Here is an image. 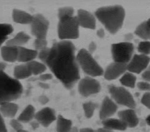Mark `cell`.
Listing matches in <instances>:
<instances>
[{
  "label": "cell",
  "mask_w": 150,
  "mask_h": 132,
  "mask_svg": "<svg viewBox=\"0 0 150 132\" xmlns=\"http://www.w3.org/2000/svg\"><path fill=\"white\" fill-rule=\"evenodd\" d=\"M76 48L70 40L54 42L45 63L65 88L71 89L80 78Z\"/></svg>",
  "instance_id": "cell-1"
},
{
  "label": "cell",
  "mask_w": 150,
  "mask_h": 132,
  "mask_svg": "<svg viewBox=\"0 0 150 132\" xmlns=\"http://www.w3.org/2000/svg\"><path fill=\"white\" fill-rule=\"evenodd\" d=\"M94 14L110 33L115 34L123 25L125 11L121 5H113L99 8Z\"/></svg>",
  "instance_id": "cell-2"
},
{
  "label": "cell",
  "mask_w": 150,
  "mask_h": 132,
  "mask_svg": "<svg viewBox=\"0 0 150 132\" xmlns=\"http://www.w3.org/2000/svg\"><path fill=\"white\" fill-rule=\"evenodd\" d=\"M22 93L23 86L19 80L0 72V105L19 99Z\"/></svg>",
  "instance_id": "cell-3"
},
{
  "label": "cell",
  "mask_w": 150,
  "mask_h": 132,
  "mask_svg": "<svg viewBox=\"0 0 150 132\" xmlns=\"http://www.w3.org/2000/svg\"><path fill=\"white\" fill-rule=\"evenodd\" d=\"M79 67L89 77H94L104 74V70L88 50L81 48L76 55Z\"/></svg>",
  "instance_id": "cell-4"
},
{
  "label": "cell",
  "mask_w": 150,
  "mask_h": 132,
  "mask_svg": "<svg viewBox=\"0 0 150 132\" xmlns=\"http://www.w3.org/2000/svg\"><path fill=\"white\" fill-rule=\"evenodd\" d=\"M79 24L76 16L59 19L57 34L61 40L76 39L79 36Z\"/></svg>",
  "instance_id": "cell-5"
},
{
  "label": "cell",
  "mask_w": 150,
  "mask_h": 132,
  "mask_svg": "<svg viewBox=\"0 0 150 132\" xmlns=\"http://www.w3.org/2000/svg\"><path fill=\"white\" fill-rule=\"evenodd\" d=\"M134 50L133 44L129 41L112 44L111 51L114 62L128 64L132 57Z\"/></svg>",
  "instance_id": "cell-6"
},
{
  "label": "cell",
  "mask_w": 150,
  "mask_h": 132,
  "mask_svg": "<svg viewBox=\"0 0 150 132\" xmlns=\"http://www.w3.org/2000/svg\"><path fill=\"white\" fill-rule=\"evenodd\" d=\"M108 92L111 99L117 103L129 109H134L136 107L135 100L131 93L124 86H117L110 85Z\"/></svg>",
  "instance_id": "cell-7"
},
{
  "label": "cell",
  "mask_w": 150,
  "mask_h": 132,
  "mask_svg": "<svg viewBox=\"0 0 150 132\" xmlns=\"http://www.w3.org/2000/svg\"><path fill=\"white\" fill-rule=\"evenodd\" d=\"M49 27V22L42 14L33 15V19L30 23L31 33L36 38L46 39Z\"/></svg>",
  "instance_id": "cell-8"
},
{
  "label": "cell",
  "mask_w": 150,
  "mask_h": 132,
  "mask_svg": "<svg viewBox=\"0 0 150 132\" xmlns=\"http://www.w3.org/2000/svg\"><path fill=\"white\" fill-rule=\"evenodd\" d=\"M101 90L100 82L91 77H85L78 84V91L83 97H88L98 93Z\"/></svg>",
  "instance_id": "cell-9"
},
{
  "label": "cell",
  "mask_w": 150,
  "mask_h": 132,
  "mask_svg": "<svg viewBox=\"0 0 150 132\" xmlns=\"http://www.w3.org/2000/svg\"><path fill=\"white\" fill-rule=\"evenodd\" d=\"M150 58L144 54H134L127 64V71L131 73L140 74L144 72L149 65Z\"/></svg>",
  "instance_id": "cell-10"
},
{
  "label": "cell",
  "mask_w": 150,
  "mask_h": 132,
  "mask_svg": "<svg viewBox=\"0 0 150 132\" xmlns=\"http://www.w3.org/2000/svg\"><path fill=\"white\" fill-rule=\"evenodd\" d=\"M35 119L45 127L49 126L53 121L56 120L57 117L54 110L49 107H45L36 112Z\"/></svg>",
  "instance_id": "cell-11"
},
{
  "label": "cell",
  "mask_w": 150,
  "mask_h": 132,
  "mask_svg": "<svg viewBox=\"0 0 150 132\" xmlns=\"http://www.w3.org/2000/svg\"><path fill=\"white\" fill-rule=\"evenodd\" d=\"M127 64L113 62L110 64L104 71V77L107 80H113L123 75L126 71Z\"/></svg>",
  "instance_id": "cell-12"
},
{
  "label": "cell",
  "mask_w": 150,
  "mask_h": 132,
  "mask_svg": "<svg viewBox=\"0 0 150 132\" xmlns=\"http://www.w3.org/2000/svg\"><path fill=\"white\" fill-rule=\"evenodd\" d=\"M117 104L110 97L105 96L101 103L100 111L99 117L101 120L110 118L117 111Z\"/></svg>",
  "instance_id": "cell-13"
},
{
  "label": "cell",
  "mask_w": 150,
  "mask_h": 132,
  "mask_svg": "<svg viewBox=\"0 0 150 132\" xmlns=\"http://www.w3.org/2000/svg\"><path fill=\"white\" fill-rule=\"evenodd\" d=\"M79 26L89 29H95L96 27V20L95 16L90 12L80 9L77 11L76 16Z\"/></svg>",
  "instance_id": "cell-14"
},
{
  "label": "cell",
  "mask_w": 150,
  "mask_h": 132,
  "mask_svg": "<svg viewBox=\"0 0 150 132\" xmlns=\"http://www.w3.org/2000/svg\"><path fill=\"white\" fill-rule=\"evenodd\" d=\"M118 116L127 125V127H135L139 123V119L133 109L128 108L120 110L118 112Z\"/></svg>",
  "instance_id": "cell-15"
},
{
  "label": "cell",
  "mask_w": 150,
  "mask_h": 132,
  "mask_svg": "<svg viewBox=\"0 0 150 132\" xmlns=\"http://www.w3.org/2000/svg\"><path fill=\"white\" fill-rule=\"evenodd\" d=\"M38 51L35 49H30L23 46L18 47V61L28 63L33 61L38 57Z\"/></svg>",
  "instance_id": "cell-16"
},
{
  "label": "cell",
  "mask_w": 150,
  "mask_h": 132,
  "mask_svg": "<svg viewBox=\"0 0 150 132\" xmlns=\"http://www.w3.org/2000/svg\"><path fill=\"white\" fill-rule=\"evenodd\" d=\"M1 54L3 60L6 62H13L18 61V47L4 46L1 48Z\"/></svg>",
  "instance_id": "cell-17"
},
{
  "label": "cell",
  "mask_w": 150,
  "mask_h": 132,
  "mask_svg": "<svg viewBox=\"0 0 150 132\" xmlns=\"http://www.w3.org/2000/svg\"><path fill=\"white\" fill-rule=\"evenodd\" d=\"M12 19L13 22L22 25H28L32 23L33 15L18 9H14L12 11Z\"/></svg>",
  "instance_id": "cell-18"
},
{
  "label": "cell",
  "mask_w": 150,
  "mask_h": 132,
  "mask_svg": "<svg viewBox=\"0 0 150 132\" xmlns=\"http://www.w3.org/2000/svg\"><path fill=\"white\" fill-rule=\"evenodd\" d=\"M19 109L18 105L13 102H6L0 105V112L3 117L13 119Z\"/></svg>",
  "instance_id": "cell-19"
},
{
  "label": "cell",
  "mask_w": 150,
  "mask_h": 132,
  "mask_svg": "<svg viewBox=\"0 0 150 132\" xmlns=\"http://www.w3.org/2000/svg\"><path fill=\"white\" fill-rule=\"evenodd\" d=\"M103 127L111 130L124 131L127 129V125L119 118H108L101 121Z\"/></svg>",
  "instance_id": "cell-20"
},
{
  "label": "cell",
  "mask_w": 150,
  "mask_h": 132,
  "mask_svg": "<svg viewBox=\"0 0 150 132\" xmlns=\"http://www.w3.org/2000/svg\"><path fill=\"white\" fill-rule=\"evenodd\" d=\"M30 39V37L29 34L24 32H19L13 38L7 40L6 45L16 47H22L28 42Z\"/></svg>",
  "instance_id": "cell-21"
},
{
  "label": "cell",
  "mask_w": 150,
  "mask_h": 132,
  "mask_svg": "<svg viewBox=\"0 0 150 132\" xmlns=\"http://www.w3.org/2000/svg\"><path fill=\"white\" fill-rule=\"evenodd\" d=\"M32 72L26 63H23L15 67L13 70V76L17 80L24 79L29 78Z\"/></svg>",
  "instance_id": "cell-22"
},
{
  "label": "cell",
  "mask_w": 150,
  "mask_h": 132,
  "mask_svg": "<svg viewBox=\"0 0 150 132\" xmlns=\"http://www.w3.org/2000/svg\"><path fill=\"white\" fill-rule=\"evenodd\" d=\"M35 109L32 105H28L25 107L18 117V119L21 123H30L35 117Z\"/></svg>",
  "instance_id": "cell-23"
},
{
  "label": "cell",
  "mask_w": 150,
  "mask_h": 132,
  "mask_svg": "<svg viewBox=\"0 0 150 132\" xmlns=\"http://www.w3.org/2000/svg\"><path fill=\"white\" fill-rule=\"evenodd\" d=\"M72 127L71 120L65 118L61 114L57 116L56 119L57 132H70Z\"/></svg>",
  "instance_id": "cell-24"
},
{
  "label": "cell",
  "mask_w": 150,
  "mask_h": 132,
  "mask_svg": "<svg viewBox=\"0 0 150 132\" xmlns=\"http://www.w3.org/2000/svg\"><path fill=\"white\" fill-rule=\"evenodd\" d=\"M134 33L144 40L150 39V29L147 21L139 24L137 27Z\"/></svg>",
  "instance_id": "cell-25"
},
{
  "label": "cell",
  "mask_w": 150,
  "mask_h": 132,
  "mask_svg": "<svg viewBox=\"0 0 150 132\" xmlns=\"http://www.w3.org/2000/svg\"><path fill=\"white\" fill-rule=\"evenodd\" d=\"M32 72V75H39L46 70V65L42 62L35 60L26 63Z\"/></svg>",
  "instance_id": "cell-26"
},
{
  "label": "cell",
  "mask_w": 150,
  "mask_h": 132,
  "mask_svg": "<svg viewBox=\"0 0 150 132\" xmlns=\"http://www.w3.org/2000/svg\"><path fill=\"white\" fill-rule=\"evenodd\" d=\"M137 77L130 72H125L120 79V82L124 86L134 88L135 86Z\"/></svg>",
  "instance_id": "cell-27"
},
{
  "label": "cell",
  "mask_w": 150,
  "mask_h": 132,
  "mask_svg": "<svg viewBox=\"0 0 150 132\" xmlns=\"http://www.w3.org/2000/svg\"><path fill=\"white\" fill-rule=\"evenodd\" d=\"M13 31V26L9 23H0V47L8 39Z\"/></svg>",
  "instance_id": "cell-28"
},
{
  "label": "cell",
  "mask_w": 150,
  "mask_h": 132,
  "mask_svg": "<svg viewBox=\"0 0 150 132\" xmlns=\"http://www.w3.org/2000/svg\"><path fill=\"white\" fill-rule=\"evenodd\" d=\"M97 107L98 105L93 102L88 101L84 103L83 104V109L85 116L88 119L91 118Z\"/></svg>",
  "instance_id": "cell-29"
},
{
  "label": "cell",
  "mask_w": 150,
  "mask_h": 132,
  "mask_svg": "<svg viewBox=\"0 0 150 132\" xmlns=\"http://www.w3.org/2000/svg\"><path fill=\"white\" fill-rule=\"evenodd\" d=\"M74 10L71 6H64L59 9L58 10V18L59 20L74 16Z\"/></svg>",
  "instance_id": "cell-30"
},
{
  "label": "cell",
  "mask_w": 150,
  "mask_h": 132,
  "mask_svg": "<svg viewBox=\"0 0 150 132\" xmlns=\"http://www.w3.org/2000/svg\"><path fill=\"white\" fill-rule=\"evenodd\" d=\"M138 51L144 55H148L150 54V41L144 40L138 43L137 47Z\"/></svg>",
  "instance_id": "cell-31"
},
{
  "label": "cell",
  "mask_w": 150,
  "mask_h": 132,
  "mask_svg": "<svg viewBox=\"0 0 150 132\" xmlns=\"http://www.w3.org/2000/svg\"><path fill=\"white\" fill-rule=\"evenodd\" d=\"M47 46V41L46 39L36 38L33 41V46L35 50L39 51L46 47Z\"/></svg>",
  "instance_id": "cell-32"
},
{
  "label": "cell",
  "mask_w": 150,
  "mask_h": 132,
  "mask_svg": "<svg viewBox=\"0 0 150 132\" xmlns=\"http://www.w3.org/2000/svg\"><path fill=\"white\" fill-rule=\"evenodd\" d=\"M10 126L16 131H19L23 130L22 123H21L18 119H12L10 120Z\"/></svg>",
  "instance_id": "cell-33"
},
{
  "label": "cell",
  "mask_w": 150,
  "mask_h": 132,
  "mask_svg": "<svg viewBox=\"0 0 150 132\" xmlns=\"http://www.w3.org/2000/svg\"><path fill=\"white\" fill-rule=\"evenodd\" d=\"M49 53H50V48L46 47L38 51V57L39 59L42 61V62L45 64L49 55Z\"/></svg>",
  "instance_id": "cell-34"
},
{
  "label": "cell",
  "mask_w": 150,
  "mask_h": 132,
  "mask_svg": "<svg viewBox=\"0 0 150 132\" xmlns=\"http://www.w3.org/2000/svg\"><path fill=\"white\" fill-rule=\"evenodd\" d=\"M141 102L143 105L150 109V92H146L144 93Z\"/></svg>",
  "instance_id": "cell-35"
},
{
  "label": "cell",
  "mask_w": 150,
  "mask_h": 132,
  "mask_svg": "<svg viewBox=\"0 0 150 132\" xmlns=\"http://www.w3.org/2000/svg\"><path fill=\"white\" fill-rule=\"evenodd\" d=\"M137 86L141 91L150 92V83L148 82L145 81L138 82L137 84Z\"/></svg>",
  "instance_id": "cell-36"
},
{
  "label": "cell",
  "mask_w": 150,
  "mask_h": 132,
  "mask_svg": "<svg viewBox=\"0 0 150 132\" xmlns=\"http://www.w3.org/2000/svg\"><path fill=\"white\" fill-rule=\"evenodd\" d=\"M52 78H53V75L50 73H43L39 75L38 77V79L43 82L50 80Z\"/></svg>",
  "instance_id": "cell-37"
},
{
  "label": "cell",
  "mask_w": 150,
  "mask_h": 132,
  "mask_svg": "<svg viewBox=\"0 0 150 132\" xmlns=\"http://www.w3.org/2000/svg\"><path fill=\"white\" fill-rule=\"evenodd\" d=\"M142 78L145 81L150 82V65H149L146 69L142 72Z\"/></svg>",
  "instance_id": "cell-38"
},
{
  "label": "cell",
  "mask_w": 150,
  "mask_h": 132,
  "mask_svg": "<svg viewBox=\"0 0 150 132\" xmlns=\"http://www.w3.org/2000/svg\"><path fill=\"white\" fill-rule=\"evenodd\" d=\"M0 132H8L7 128L3 117V116L0 112Z\"/></svg>",
  "instance_id": "cell-39"
},
{
  "label": "cell",
  "mask_w": 150,
  "mask_h": 132,
  "mask_svg": "<svg viewBox=\"0 0 150 132\" xmlns=\"http://www.w3.org/2000/svg\"><path fill=\"white\" fill-rule=\"evenodd\" d=\"M38 100L42 105H45L49 101V99L46 95H42L39 97Z\"/></svg>",
  "instance_id": "cell-40"
},
{
  "label": "cell",
  "mask_w": 150,
  "mask_h": 132,
  "mask_svg": "<svg viewBox=\"0 0 150 132\" xmlns=\"http://www.w3.org/2000/svg\"><path fill=\"white\" fill-rule=\"evenodd\" d=\"M97 48V45L96 44V43H94V41H91L88 46V52L90 53H91L92 54V53L96 50Z\"/></svg>",
  "instance_id": "cell-41"
},
{
  "label": "cell",
  "mask_w": 150,
  "mask_h": 132,
  "mask_svg": "<svg viewBox=\"0 0 150 132\" xmlns=\"http://www.w3.org/2000/svg\"><path fill=\"white\" fill-rule=\"evenodd\" d=\"M30 124L32 127V128L33 129V130H35L36 128H38L40 125V124L35 120H32V121L30 122Z\"/></svg>",
  "instance_id": "cell-42"
},
{
  "label": "cell",
  "mask_w": 150,
  "mask_h": 132,
  "mask_svg": "<svg viewBox=\"0 0 150 132\" xmlns=\"http://www.w3.org/2000/svg\"><path fill=\"white\" fill-rule=\"evenodd\" d=\"M97 35L98 37L102 39L105 36V32L103 29H100L97 31Z\"/></svg>",
  "instance_id": "cell-43"
},
{
  "label": "cell",
  "mask_w": 150,
  "mask_h": 132,
  "mask_svg": "<svg viewBox=\"0 0 150 132\" xmlns=\"http://www.w3.org/2000/svg\"><path fill=\"white\" fill-rule=\"evenodd\" d=\"M96 132H114V131L112 130H109V129H107L106 128H104V127H101V128H97L96 130H95Z\"/></svg>",
  "instance_id": "cell-44"
},
{
  "label": "cell",
  "mask_w": 150,
  "mask_h": 132,
  "mask_svg": "<svg viewBox=\"0 0 150 132\" xmlns=\"http://www.w3.org/2000/svg\"><path fill=\"white\" fill-rule=\"evenodd\" d=\"M80 132H96L95 130L89 127H85L80 129Z\"/></svg>",
  "instance_id": "cell-45"
},
{
  "label": "cell",
  "mask_w": 150,
  "mask_h": 132,
  "mask_svg": "<svg viewBox=\"0 0 150 132\" xmlns=\"http://www.w3.org/2000/svg\"><path fill=\"white\" fill-rule=\"evenodd\" d=\"M39 85L43 89H48L49 88V84H47V83L45 82H40L39 83Z\"/></svg>",
  "instance_id": "cell-46"
},
{
  "label": "cell",
  "mask_w": 150,
  "mask_h": 132,
  "mask_svg": "<svg viewBox=\"0 0 150 132\" xmlns=\"http://www.w3.org/2000/svg\"><path fill=\"white\" fill-rule=\"evenodd\" d=\"M6 67V63L5 62L0 61V72L4 71Z\"/></svg>",
  "instance_id": "cell-47"
},
{
  "label": "cell",
  "mask_w": 150,
  "mask_h": 132,
  "mask_svg": "<svg viewBox=\"0 0 150 132\" xmlns=\"http://www.w3.org/2000/svg\"><path fill=\"white\" fill-rule=\"evenodd\" d=\"M133 38L132 34H127L125 36V39L127 40V41L128 42V40H131Z\"/></svg>",
  "instance_id": "cell-48"
},
{
  "label": "cell",
  "mask_w": 150,
  "mask_h": 132,
  "mask_svg": "<svg viewBox=\"0 0 150 132\" xmlns=\"http://www.w3.org/2000/svg\"><path fill=\"white\" fill-rule=\"evenodd\" d=\"M70 132H80V130L76 126H73L70 131Z\"/></svg>",
  "instance_id": "cell-49"
},
{
  "label": "cell",
  "mask_w": 150,
  "mask_h": 132,
  "mask_svg": "<svg viewBox=\"0 0 150 132\" xmlns=\"http://www.w3.org/2000/svg\"><path fill=\"white\" fill-rule=\"evenodd\" d=\"M145 120H146V123H147V124L150 126V114H149L147 116V117L146 118Z\"/></svg>",
  "instance_id": "cell-50"
},
{
  "label": "cell",
  "mask_w": 150,
  "mask_h": 132,
  "mask_svg": "<svg viewBox=\"0 0 150 132\" xmlns=\"http://www.w3.org/2000/svg\"><path fill=\"white\" fill-rule=\"evenodd\" d=\"M147 22L148 23V25H149V29H150V18L147 20Z\"/></svg>",
  "instance_id": "cell-51"
},
{
  "label": "cell",
  "mask_w": 150,
  "mask_h": 132,
  "mask_svg": "<svg viewBox=\"0 0 150 132\" xmlns=\"http://www.w3.org/2000/svg\"><path fill=\"white\" fill-rule=\"evenodd\" d=\"M18 132H28V131H26V130H22L19 131H18Z\"/></svg>",
  "instance_id": "cell-52"
}]
</instances>
